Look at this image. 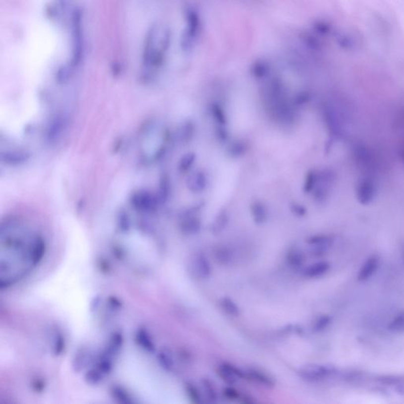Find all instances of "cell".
I'll return each instance as SVG.
<instances>
[{"label":"cell","mask_w":404,"mask_h":404,"mask_svg":"<svg viewBox=\"0 0 404 404\" xmlns=\"http://www.w3.org/2000/svg\"><path fill=\"white\" fill-rule=\"evenodd\" d=\"M42 251V241L37 235L6 234L0 256L2 285H12L25 277L37 265Z\"/></svg>","instance_id":"6da1fadb"},{"label":"cell","mask_w":404,"mask_h":404,"mask_svg":"<svg viewBox=\"0 0 404 404\" xmlns=\"http://www.w3.org/2000/svg\"><path fill=\"white\" fill-rule=\"evenodd\" d=\"M338 369L330 364H310L298 369V375L309 383H319L337 375Z\"/></svg>","instance_id":"7a4b0ae2"},{"label":"cell","mask_w":404,"mask_h":404,"mask_svg":"<svg viewBox=\"0 0 404 404\" xmlns=\"http://www.w3.org/2000/svg\"><path fill=\"white\" fill-rule=\"evenodd\" d=\"M192 269L196 277L200 281H207L213 276V269L210 260L206 254L201 252H198L193 256Z\"/></svg>","instance_id":"3957f363"},{"label":"cell","mask_w":404,"mask_h":404,"mask_svg":"<svg viewBox=\"0 0 404 404\" xmlns=\"http://www.w3.org/2000/svg\"><path fill=\"white\" fill-rule=\"evenodd\" d=\"M217 373V375L229 385H234L240 380L246 379V371L229 362L220 364Z\"/></svg>","instance_id":"277c9868"},{"label":"cell","mask_w":404,"mask_h":404,"mask_svg":"<svg viewBox=\"0 0 404 404\" xmlns=\"http://www.w3.org/2000/svg\"><path fill=\"white\" fill-rule=\"evenodd\" d=\"M285 264L294 272H302L306 266V256L302 248L291 246L287 250L285 256Z\"/></svg>","instance_id":"5b68a950"},{"label":"cell","mask_w":404,"mask_h":404,"mask_svg":"<svg viewBox=\"0 0 404 404\" xmlns=\"http://www.w3.org/2000/svg\"><path fill=\"white\" fill-rule=\"evenodd\" d=\"M246 378L265 389H272L277 385V381L270 373L258 368L250 367L246 369Z\"/></svg>","instance_id":"8992f818"},{"label":"cell","mask_w":404,"mask_h":404,"mask_svg":"<svg viewBox=\"0 0 404 404\" xmlns=\"http://www.w3.org/2000/svg\"><path fill=\"white\" fill-rule=\"evenodd\" d=\"M331 269V264L329 261H319L314 263L306 265L302 269V277L308 280H315L321 278L329 273Z\"/></svg>","instance_id":"52a82bcc"},{"label":"cell","mask_w":404,"mask_h":404,"mask_svg":"<svg viewBox=\"0 0 404 404\" xmlns=\"http://www.w3.org/2000/svg\"><path fill=\"white\" fill-rule=\"evenodd\" d=\"M380 266V257L376 254L369 256L366 261H364L362 266L358 270L357 279L360 282L368 281L375 274Z\"/></svg>","instance_id":"ba28073f"},{"label":"cell","mask_w":404,"mask_h":404,"mask_svg":"<svg viewBox=\"0 0 404 404\" xmlns=\"http://www.w3.org/2000/svg\"><path fill=\"white\" fill-rule=\"evenodd\" d=\"M197 211L186 212L182 219V229L184 233L186 234H197L201 231V222L197 217Z\"/></svg>","instance_id":"9c48e42d"},{"label":"cell","mask_w":404,"mask_h":404,"mask_svg":"<svg viewBox=\"0 0 404 404\" xmlns=\"http://www.w3.org/2000/svg\"><path fill=\"white\" fill-rule=\"evenodd\" d=\"M332 240L325 235L312 236L306 240L310 251L314 254H321L327 251L331 245Z\"/></svg>","instance_id":"30bf717a"},{"label":"cell","mask_w":404,"mask_h":404,"mask_svg":"<svg viewBox=\"0 0 404 404\" xmlns=\"http://www.w3.org/2000/svg\"><path fill=\"white\" fill-rule=\"evenodd\" d=\"M132 204L136 209L150 210L155 207V200L151 194L145 191H138L132 197Z\"/></svg>","instance_id":"8fae6325"},{"label":"cell","mask_w":404,"mask_h":404,"mask_svg":"<svg viewBox=\"0 0 404 404\" xmlns=\"http://www.w3.org/2000/svg\"><path fill=\"white\" fill-rule=\"evenodd\" d=\"M208 185L207 177L205 173L197 171L189 176L187 179L188 188L193 193H200L203 191Z\"/></svg>","instance_id":"7c38bea8"},{"label":"cell","mask_w":404,"mask_h":404,"mask_svg":"<svg viewBox=\"0 0 404 404\" xmlns=\"http://www.w3.org/2000/svg\"><path fill=\"white\" fill-rule=\"evenodd\" d=\"M251 214L256 224L263 225L267 221L269 211L265 204L257 201L251 205Z\"/></svg>","instance_id":"4fadbf2b"},{"label":"cell","mask_w":404,"mask_h":404,"mask_svg":"<svg viewBox=\"0 0 404 404\" xmlns=\"http://www.w3.org/2000/svg\"><path fill=\"white\" fill-rule=\"evenodd\" d=\"M220 306L223 311L232 317H239L241 314V309L234 300L229 297H223L220 299Z\"/></svg>","instance_id":"5bb4252c"},{"label":"cell","mask_w":404,"mask_h":404,"mask_svg":"<svg viewBox=\"0 0 404 404\" xmlns=\"http://www.w3.org/2000/svg\"><path fill=\"white\" fill-rule=\"evenodd\" d=\"M201 384L202 392L205 395V398L207 399L209 402H217L219 395L214 382L208 377H204L203 379L201 380Z\"/></svg>","instance_id":"9a60e30c"},{"label":"cell","mask_w":404,"mask_h":404,"mask_svg":"<svg viewBox=\"0 0 404 404\" xmlns=\"http://www.w3.org/2000/svg\"><path fill=\"white\" fill-rule=\"evenodd\" d=\"M376 381L381 385L393 387L395 389H404V376L381 375L376 378Z\"/></svg>","instance_id":"2e32d148"},{"label":"cell","mask_w":404,"mask_h":404,"mask_svg":"<svg viewBox=\"0 0 404 404\" xmlns=\"http://www.w3.org/2000/svg\"><path fill=\"white\" fill-rule=\"evenodd\" d=\"M388 329L397 334L404 333V310L399 312L392 318L388 325Z\"/></svg>","instance_id":"e0dca14e"},{"label":"cell","mask_w":404,"mask_h":404,"mask_svg":"<svg viewBox=\"0 0 404 404\" xmlns=\"http://www.w3.org/2000/svg\"><path fill=\"white\" fill-rule=\"evenodd\" d=\"M186 392L190 401L193 404H198L203 402V392L195 384L189 382L186 385Z\"/></svg>","instance_id":"ac0fdd59"},{"label":"cell","mask_w":404,"mask_h":404,"mask_svg":"<svg viewBox=\"0 0 404 404\" xmlns=\"http://www.w3.org/2000/svg\"><path fill=\"white\" fill-rule=\"evenodd\" d=\"M215 258L218 263L223 265H231L233 261V255L231 250L226 247L219 248L215 252Z\"/></svg>","instance_id":"d6986e66"},{"label":"cell","mask_w":404,"mask_h":404,"mask_svg":"<svg viewBox=\"0 0 404 404\" xmlns=\"http://www.w3.org/2000/svg\"><path fill=\"white\" fill-rule=\"evenodd\" d=\"M332 323V317L327 314H323L317 317L313 322L312 329L314 333H321L329 327Z\"/></svg>","instance_id":"ffe728a7"},{"label":"cell","mask_w":404,"mask_h":404,"mask_svg":"<svg viewBox=\"0 0 404 404\" xmlns=\"http://www.w3.org/2000/svg\"><path fill=\"white\" fill-rule=\"evenodd\" d=\"M229 223V218L225 213H222L215 220L214 222L212 225L211 230L214 234H219L225 229Z\"/></svg>","instance_id":"44dd1931"},{"label":"cell","mask_w":404,"mask_h":404,"mask_svg":"<svg viewBox=\"0 0 404 404\" xmlns=\"http://www.w3.org/2000/svg\"><path fill=\"white\" fill-rule=\"evenodd\" d=\"M196 156L194 153H190L185 155L179 162V169L182 172H187L191 169L192 165L194 164Z\"/></svg>","instance_id":"7402d4cb"},{"label":"cell","mask_w":404,"mask_h":404,"mask_svg":"<svg viewBox=\"0 0 404 404\" xmlns=\"http://www.w3.org/2000/svg\"><path fill=\"white\" fill-rule=\"evenodd\" d=\"M246 150V145L243 143V141H235L229 148V154L234 157L242 156Z\"/></svg>","instance_id":"603a6c76"},{"label":"cell","mask_w":404,"mask_h":404,"mask_svg":"<svg viewBox=\"0 0 404 404\" xmlns=\"http://www.w3.org/2000/svg\"><path fill=\"white\" fill-rule=\"evenodd\" d=\"M223 395L229 401H235L242 399L239 392L233 387H226L223 389Z\"/></svg>","instance_id":"cb8c5ba5"},{"label":"cell","mask_w":404,"mask_h":404,"mask_svg":"<svg viewBox=\"0 0 404 404\" xmlns=\"http://www.w3.org/2000/svg\"><path fill=\"white\" fill-rule=\"evenodd\" d=\"M363 377V375H362V373H359V372H347V373H345V376H344V378H345V381H348V382H357V381H360L361 380H362V378Z\"/></svg>","instance_id":"d4e9b609"},{"label":"cell","mask_w":404,"mask_h":404,"mask_svg":"<svg viewBox=\"0 0 404 404\" xmlns=\"http://www.w3.org/2000/svg\"><path fill=\"white\" fill-rule=\"evenodd\" d=\"M293 207H294L293 211H294V214L297 215L298 217H303L305 213H306V210L304 209L303 206L301 205H294Z\"/></svg>","instance_id":"484cf974"},{"label":"cell","mask_w":404,"mask_h":404,"mask_svg":"<svg viewBox=\"0 0 404 404\" xmlns=\"http://www.w3.org/2000/svg\"><path fill=\"white\" fill-rule=\"evenodd\" d=\"M402 258H403V262H404V250H403V251H402Z\"/></svg>","instance_id":"4316f807"}]
</instances>
